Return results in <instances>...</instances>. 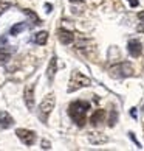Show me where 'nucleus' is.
<instances>
[{
  "mask_svg": "<svg viewBox=\"0 0 144 151\" xmlns=\"http://www.w3.org/2000/svg\"><path fill=\"white\" fill-rule=\"evenodd\" d=\"M42 148H43V150H50V148H51V143L47 142V140H43V142H42Z\"/></svg>",
  "mask_w": 144,
  "mask_h": 151,
  "instance_id": "nucleus-20",
  "label": "nucleus"
},
{
  "mask_svg": "<svg viewBox=\"0 0 144 151\" xmlns=\"http://www.w3.org/2000/svg\"><path fill=\"white\" fill-rule=\"evenodd\" d=\"M11 5H13V2H11V0H2V2H0V14L5 13V11H6Z\"/></svg>",
  "mask_w": 144,
  "mask_h": 151,
  "instance_id": "nucleus-17",
  "label": "nucleus"
},
{
  "mask_svg": "<svg viewBox=\"0 0 144 151\" xmlns=\"http://www.w3.org/2000/svg\"><path fill=\"white\" fill-rule=\"evenodd\" d=\"M116 120H118V112L112 111V112H110V119H109V126H115Z\"/></svg>",
  "mask_w": 144,
  "mask_h": 151,
  "instance_id": "nucleus-18",
  "label": "nucleus"
},
{
  "mask_svg": "<svg viewBox=\"0 0 144 151\" xmlns=\"http://www.w3.org/2000/svg\"><path fill=\"white\" fill-rule=\"evenodd\" d=\"M14 125V119L11 117L6 111H2L0 112V128H3V129H8Z\"/></svg>",
  "mask_w": 144,
  "mask_h": 151,
  "instance_id": "nucleus-9",
  "label": "nucleus"
},
{
  "mask_svg": "<svg viewBox=\"0 0 144 151\" xmlns=\"http://www.w3.org/2000/svg\"><path fill=\"white\" fill-rule=\"evenodd\" d=\"M92 84V80L82 75L81 72H73L70 76V84H68V92H74L81 87H87Z\"/></svg>",
  "mask_w": 144,
  "mask_h": 151,
  "instance_id": "nucleus-2",
  "label": "nucleus"
},
{
  "mask_svg": "<svg viewBox=\"0 0 144 151\" xmlns=\"http://www.w3.org/2000/svg\"><path fill=\"white\" fill-rule=\"evenodd\" d=\"M16 136H17L22 140V143H25L26 147H31V145H34V142H36V134L30 129L19 128V129H16Z\"/></svg>",
  "mask_w": 144,
  "mask_h": 151,
  "instance_id": "nucleus-5",
  "label": "nucleus"
},
{
  "mask_svg": "<svg viewBox=\"0 0 144 151\" xmlns=\"http://www.w3.org/2000/svg\"><path fill=\"white\" fill-rule=\"evenodd\" d=\"M45 11H47V13H51V11H53V5H45Z\"/></svg>",
  "mask_w": 144,
  "mask_h": 151,
  "instance_id": "nucleus-22",
  "label": "nucleus"
},
{
  "mask_svg": "<svg viewBox=\"0 0 144 151\" xmlns=\"http://www.w3.org/2000/svg\"><path fill=\"white\" fill-rule=\"evenodd\" d=\"M23 13H25L26 16H30V17L33 19V24H36V25H40V24H42L40 19L37 17V14H36V13H33L31 9H23Z\"/></svg>",
  "mask_w": 144,
  "mask_h": 151,
  "instance_id": "nucleus-16",
  "label": "nucleus"
},
{
  "mask_svg": "<svg viewBox=\"0 0 144 151\" xmlns=\"http://www.w3.org/2000/svg\"><path fill=\"white\" fill-rule=\"evenodd\" d=\"M110 75L113 78H126V76H132L133 75V67L129 63H119L113 65L110 69Z\"/></svg>",
  "mask_w": 144,
  "mask_h": 151,
  "instance_id": "nucleus-3",
  "label": "nucleus"
},
{
  "mask_svg": "<svg viewBox=\"0 0 144 151\" xmlns=\"http://www.w3.org/2000/svg\"><path fill=\"white\" fill-rule=\"evenodd\" d=\"M127 50H129L130 56L133 58H138L143 52V45L140 41H136V39H132V41H129V44H127Z\"/></svg>",
  "mask_w": 144,
  "mask_h": 151,
  "instance_id": "nucleus-8",
  "label": "nucleus"
},
{
  "mask_svg": "<svg viewBox=\"0 0 144 151\" xmlns=\"http://www.w3.org/2000/svg\"><path fill=\"white\" fill-rule=\"evenodd\" d=\"M56 72H57V58L56 56H51V59H50V63H48V69H47V78H48L50 81L54 80Z\"/></svg>",
  "mask_w": 144,
  "mask_h": 151,
  "instance_id": "nucleus-10",
  "label": "nucleus"
},
{
  "mask_svg": "<svg viewBox=\"0 0 144 151\" xmlns=\"http://www.w3.org/2000/svg\"><path fill=\"white\" fill-rule=\"evenodd\" d=\"M127 2L130 3V6H132V8H136L138 5H140V2H138V0H127Z\"/></svg>",
  "mask_w": 144,
  "mask_h": 151,
  "instance_id": "nucleus-19",
  "label": "nucleus"
},
{
  "mask_svg": "<svg viewBox=\"0 0 144 151\" xmlns=\"http://www.w3.org/2000/svg\"><path fill=\"white\" fill-rule=\"evenodd\" d=\"M11 59V48H0V65L6 64Z\"/></svg>",
  "mask_w": 144,
  "mask_h": 151,
  "instance_id": "nucleus-15",
  "label": "nucleus"
},
{
  "mask_svg": "<svg viewBox=\"0 0 144 151\" xmlns=\"http://www.w3.org/2000/svg\"><path fill=\"white\" fill-rule=\"evenodd\" d=\"M26 28H28V25H26L25 22H19V24H16V25L11 27L9 35H11V36H17L20 31H23V30H26Z\"/></svg>",
  "mask_w": 144,
  "mask_h": 151,
  "instance_id": "nucleus-14",
  "label": "nucleus"
},
{
  "mask_svg": "<svg viewBox=\"0 0 144 151\" xmlns=\"http://www.w3.org/2000/svg\"><path fill=\"white\" fill-rule=\"evenodd\" d=\"M138 19H140L141 24H144V11H140V13H138Z\"/></svg>",
  "mask_w": 144,
  "mask_h": 151,
  "instance_id": "nucleus-21",
  "label": "nucleus"
},
{
  "mask_svg": "<svg viewBox=\"0 0 144 151\" xmlns=\"http://www.w3.org/2000/svg\"><path fill=\"white\" fill-rule=\"evenodd\" d=\"M90 109V103L85 100H76L68 106V115L77 126H84L87 122V112Z\"/></svg>",
  "mask_w": 144,
  "mask_h": 151,
  "instance_id": "nucleus-1",
  "label": "nucleus"
},
{
  "mask_svg": "<svg viewBox=\"0 0 144 151\" xmlns=\"http://www.w3.org/2000/svg\"><path fill=\"white\" fill-rule=\"evenodd\" d=\"M57 39H59L60 44H64V45H70V44L74 41V35L71 31L65 30V28H59L57 30Z\"/></svg>",
  "mask_w": 144,
  "mask_h": 151,
  "instance_id": "nucleus-6",
  "label": "nucleus"
},
{
  "mask_svg": "<svg viewBox=\"0 0 144 151\" xmlns=\"http://www.w3.org/2000/svg\"><path fill=\"white\" fill-rule=\"evenodd\" d=\"M33 41H34L37 45H45L47 41H48V33L47 31H39L37 35H34Z\"/></svg>",
  "mask_w": 144,
  "mask_h": 151,
  "instance_id": "nucleus-13",
  "label": "nucleus"
},
{
  "mask_svg": "<svg viewBox=\"0 0 144 151\" xmlns=\"http://www.w3.org/2000/svg\"><path fill=\"white\" fill-rule=\"evenodd\" d=\"M54 104H56V98H54V93L47 95L45 98L42 100V103L39 104V112L42 114V120H47V115H50V112L54 109Z\"/></svg>",
  "mask_w": 144,
  "mask_h": 151,
  "instance_id": "nucleus-4",
  "label": "nucleus"
},
{
  "mask_svg": "<svg viewBox=\"0 0 144 151\" xmlns=\"http://www.w3.org/2000/svg\"><path fill=\"white\" fill-rule=\"evenodd\" d=\"M88 140H90L92 145H102V143L109 142V137L102 136V134H99V132H90L88 134Z\"/></svg>",
  "mask_w": 144,
  "mask_h": 151,
  "instance_id": "nucleus-11",
  "label": "nucleus"
},
{
  "mask_svg": "<svg viewBox=\"0 0 144 151\" xmlns=\"http://www.w3.org/2000/svg\"><path fill=\"white\" fill-rule=\"evenodd\" d=\"M70 2H71V3H81L82 0H70Z\"/></svg>",
  "mask_w": 144,
  "mask_h": 151,
  "instance_id": "nucleus-23",
  "label": "nucleus"
},
{
  "mask_svg": "<svg viewBox=\"0 0 144 151\" xmlns=\"http://www.w3.org/2000/svg\"><path fill=\"white\" fill-rule=\"evenodd\" d=\"M104 119H106V111L104 109H96L90 117V123L93 126H98L101 122H104Z\"/></svg>",
  "mask_w": 144,
  "mask_h": 151,
  "instance_id": "nucleus-12",
  "label": "nucleus"
},
{
  "mask_svg": "<svg viewBox=\"0 0 144 151\" xmlns=\"http://www.w3.org/2000/svg\"><path fill=\"white\" fill-rule=\"evenodd\" d=\"M23 98H25L26 108H28L30 111L34 109V84H30L28 87H25Z\"/></svg>",
  "mask_w": 144,
  "mask_h": 151,
  "instance_id": "nucleus-7",
  "label": "nucleus"
}]
</instances>
